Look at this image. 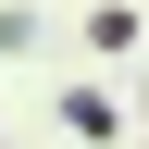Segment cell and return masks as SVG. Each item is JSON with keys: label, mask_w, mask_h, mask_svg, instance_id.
Returning a JSON list of instances; mask_svg holds the SVG:
<instances>
[{"label": "cell", "mask_w": 149, "mask_h": 149, "mask_svg": "<svg viewBox=\"0 0 149 149\" xmlns=\"http://www.w3.org/2000/svg\"><path fill=\"white\" fill-rule=\"evenodd\" d=\"M74 37H87V50H112V62H124V50H149V25H137V13H124V0H100V13H87V25H74Z\"/></svg>", "instance_id": "6da1fadb"}, {"label": "cell", "mask_w": 149, "mask_h": 149, "mask_svg": "<svg viewBox=\"0 0 149 149\" xmlns=\"http://www.w3.org/2000/svg\"><path fill=\"white\" fill-rule=\"evenodd\" d=\"M62 124H74V137H112V124H124V112H112L100 87H62Z\"/></svg>", "instance_id": "7a4b0ae2"}]
</instances>
